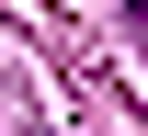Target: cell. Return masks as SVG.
<instances>
[{
  "label": "cell",
  "instance_id": "6da1fadb",
  "mask_svg": "<svg viewBox=\"0 0 148 136\" xmlns=\"http://www.w3.org/2000/svg\"><path fill=\"white\" fill-rule=\"evenodd\" d=\"M125 12H148V0H125Z\"/></svg>",
  "mask_w": 148,
  "mask_h": 136
}]
</instances>
